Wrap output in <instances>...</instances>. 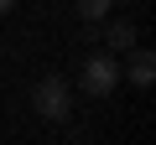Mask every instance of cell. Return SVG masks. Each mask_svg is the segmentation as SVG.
Wrapping results in <instances>:
<instances>
[{"instance_id": "obj_4", "label": "cell", "mask_w": 156, "mask_h": 145, "mask_svg": "<svg viewBox=\"0 0 156 145\" xmlns=\"http://www.w3.org/2000/svg\"><path fill=\"white\" fill-rule=\"evenodd\" d=\"M99 31H104V52H115V57H120V52H130V47H135V36H140V26H135V21H125V16H120V21H99Z\"/></svg>"}, {"instance_id": "obj_1", "label": "cell", "mask_w": 156, "mask_h": 145, "mask_svg": "<svg viewBox=\"0 0 156 145\" xmlns=\"http://www.w3.org/2000/svg\"><path fill=\"white\" fill-rule=\"evenodd\" d=\"M31 109H37L47 124H62V119L73 114V83H68V78H57V72L37 78V83H31Z\"/></svg>"}, {"instance_id": "obj_5", "label": "cell", "mask_w": 156, "mask_h": 145, "mask_svg": "<svg viewBox=\"0 0 156 145\" xmlns=\"http://www.w3.org/2000/svg\"><path fill=\"white\" fill-rule=\"evenodd\" d=\"M73 5H78V21L83 26H99V21H109L115 0H73Z\"/></svg>"}, {"instance_id": "obj_3", "label": "cell", "mask_w": 156, "mask_h": 145, "mask_svg": "<svg viewBox=\"0 0 156 145\" xmlns=\"http://www.w3.org/2000/svg\"><path fill=\"white\" fill-rule=\"evenodd\" d=\"M120 78H130L135 88H151V78H156V52H151V47H130Z\"/></svg>"}, {"instance_id": "obj_2", "label": "cell", "mask_w": 156, "mask_h": 145, "mask_svg": "<svg viewBox=\"0 0 156 145\" xmlns=\"http://www.w3.org/2000/svg\"><path fill=\"white\" fill-rule=\"evenodd\" d=\"M78 88H83L89 99H109V93L120 88V57H115V52H83Z\"/></svg>"}, {"instance_id": "obj_6", "label": "cell", "mask_w": 156, "mask_h": 145, "mask_svg": "<svg viewBox=\"0 0 156 145\" xmlns=\"http://www.w3.org/2000/svg\"><path fill=\"white\" fill-rule=\"evenodd\" d=\"M16 5H21V0H0V16H5V11H16Z\"/></svg>"}]
</instances>
